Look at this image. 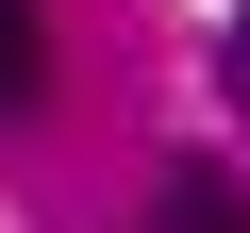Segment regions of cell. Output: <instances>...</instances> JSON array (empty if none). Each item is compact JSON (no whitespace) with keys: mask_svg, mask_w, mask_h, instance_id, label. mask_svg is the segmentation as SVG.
Returning <instances> with one entry per match:
<instances>
[{"mask_svg":"<svg viewBox=\"0 0 250 233\" xmlns=\"http://www.w3.org/2000/svg\"><path fill=\"white\" fill-rule=\"evenodd\" d=\"M167 233H250V183L233 167H167Z\"/></svg>","mask_w":250,"mask_h":233,"instance_id":"1","label":"cell"},{"mask_svg":"<svg viewBox=\"0 0 250 233\" xmlns=\"http://www.w3.org/2000/svg\"><path fill=\"white\" fill-rule=\"evenodd\" d=\"M50 100V34H34V0H0V116H34Z\"/></svg>","mask_w":250,"mask_h":233,"instance_id":"2","label":"cell"},{"mask_svg":"<svg viewBox=\"0 0 250 233\" xmlns=\"http://www.w3.org/2000/svg\"><path fill=\"white\" fill-rule=\"evenodd\" d=\"M217 83H233V116H250V17H233V34H217Z\"/></svg>","mask_w":250,"mask_h":233,"instance_id":"3","label":"cell"}]
</instances>
